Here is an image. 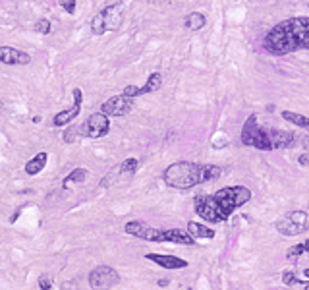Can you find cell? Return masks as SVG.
Returning a JSON list of instances; mask_svg holds the SVG:
<instances>
[{
	"mask_svg": "<svg viewBox=\"0 0 309 290\" xmlns=\"http://www.w3.org/2000/svg\"><path fill=\"white\" fill-rule=\"evenodd\" d=\"M263 47L267 53L276 56L309 49V18L300 16L280 21L265 35Z\"/></svg>",
	"mask_w": 309,
	"mask_h": 290,
	"instance_id": "obj_1",
	"label": "cell"
},
{
	"mask_svg": "<svg viewBox=\"0 0 309 290\" xmlns=\"http://www.w3.org/2000/svg\"><path fill=\"white\" fill-rule=\"evenodd\" d=\"M222 170L217 164H197L189 161H178L172 163L163 172V180L166 186L176 190H189L197 184L213 182L220 178Z\"/></svg>",
	"mask_w": 309,
	"mask_h": 290,
	"instance_id": "obj_2",
	"label": "cell"
},
{
	"mask_svg": "<svg viewBox=\"0 0 309 290\" xmlns=\"http://www.w3.org/2000/svg\"><path fill=\"white\" fill-rule=\"evenodd\" d=\"M124 232L135 238H141L147 242H168V244H180V246H193L195 240L187 234V230L180 228H155L141 220H129L124 224Z\"/></svg>",
	"mask_w": 309,
	"mask_h": 290,
	"instance_id": "obj_3",
	"label": "cell"
},
{
	"mask_svg": "<svg viewBox=\"0 0 309 290\" xmlns=\"http://www.w3.org/2000/svg\"><path fill=\"white\" fill-rule=\"evenodd\" d=\"M213 198H215V201L218 203L220 211H222L226 217H230V213H232L234 209L246 205L247 201L251 200V190L246 188V186H226V188L217 190Z\"/></svg>",
	"mask_w": 309,
	"mask_h": 290,
	"instance_id": "obj_4",
	"label": "cell"
},
{
	"mask_svg": "<svg viewBox=\"0 0 309 290\" xmlns=\"http://www.w3.org/2000/svg\"><path fill=\"white\" fill-rule=\"evenodd\" d=\"M122 21V4L120 2H114L105 6L101 12H97L91 19V31L95 35H103L107 31L112 29H118Z\"/></svg>",
	"mask_w": 309,
	"mask_h": 290,
	"instance_id": "obj_5",
	"label": "cell"
},
{
	"mask_svg": "<svg viewBox=\"0 0 309 290\" xmlns=\"http://www.w3.org/2000/svg\"><path fill=\"white\" fill-rule=\"evenodd\" d=\"M240 142L247 147H255L259 151H271L273 149V145L269 142V136H267V130H263L257 124L255 114H249V118L246 120V124L242 128Z\"/></svg>",
	"mask_w": 309,
	"mask_h": 290,
	"instance_id": "obj_6",
	"label": "cell"
},
{
	"mask_svg": "<svg viewBox=\"0 0 309 290\" xmlns=\"http://www.w3.org/2000/svg\"><path fill=\"white\" fill-rule=\"evenodd\" d=\"M276 230L282 236H300L309 230L308 211H290L276 220Z\"/></svg>",
	"mask_w": 309,
	"mask_h": 290,
	"instance_id": "obj_7",
	"label": "cell"
},
{
	"mask_svg": "<svg viewBox=\"0 0 309 290\" xmlns=\"http://www.w3.org/2000/svg\"><path fill=\"white\" fill-rule=\"evenodd\" d=\"M193 207H195V213L199 215L203 220H207V222H211V224H215V222H222V220H226V215L220 211V207H218V203L215 201L213 196H207V194H199V196H195V200H193Z\"/></svg>",
	"mask_w": 309,
	"mask_h": 290,
	"instance_id": "obj_8",
	"label": "cell"
},
{
	"mask_svg": "<svg viewBox=\"0 0 309 290\" xmlns=\"http://www.w3.org/2000/svg\"><path fill=\"white\" fill-rule=\"evenodd\" d=\"M89 287L93 290H110L120 283V275L109 265H99L89 273Z\"/></svg>",
	"mask_w": 309,
	"mask_h": 290,
	"instance_id": "obj_9",
	"label": "cell"
},
{
	"mask_svg": "<svg viewBox=\"0 0 309 290\" xmlns=\"http://www.w3.org/2000/svg\"><path fill=\"white\" fill-rule=\"evenodd\" d=\"M79 132H81L85 138H91V140L105 138V136L110 132L109 116H105L103 112H93L91 116L87 118V122L79 128Z\"/></svg>",
	"mask_w": 309,
	"mask_h": 290,
	"instance_id": "obj_10",
	"label": "cell"
},
{
	"mask_svg": "<svg viewBox=\"0 0 309 290\" xmlns=\"http://www.w3.org/2000/svg\"><path fill=\"white\" fill-rule=\"evenodd\" d=\"M133 110V99H129L126 95H116V97H110L109 101L103 103L101 112L109 118L114 116H126Z\"/></svg>",
	"mask_w": 309,
	"mask_h": 290,
	"instance_id": "obj_11",
	"label": "cell"
},
{
	"mask_svg": "<svg viewBox=\"0 0 309 290\" xmlns=\"http://www.w3.org/2000/svg\"><path fill=\"white\" fill-rule=\"evenodd\" d=\"M72 97H73V105L70 109L62 110V112H58L55 118H53V124L56 128H62L66 126V124H70L72 120H75L77 116H79V112H81V105H83V91L81 89H75L72 91Z\"/></svg>",
	"mask_w": 309,
	"mask_h": 290,
	"instance_id": "obj_12",
	"label": "cell"
},
{
	"mask_svg": "<svg viewBox=\"0 0 309 290\" xmlns=\"http://www.w3.org/2000/svg\"><path fill=\"white\" fill-rule=\"evenodd\" d=\"M145 259L157 263L159 267L168 269V271H176V269H185L187 261L178 257V255H168V254H145Z\"/></svg>",
	"mask_w": 309,
	"mask_h": 290,
	"instance_id": "obj_13",
	"label": "cell"
},
{
	"mask_svg": "<svg viewBox=\"0 0 309 290\" xmlns=\"http://www.w3.org/2000/svg\"><path fill=\"white\" fill-rule=\"evenodd\" d=\"M0 62L2 64H10V66H18V64H29L31 55L18 51L14 47H0Z\"/></svg>",
	"mask_w": 309,
	"mask_h": 290,
	"instance_id": "obj_14",
	"label": "cell"
},
{
	"mask_svg": "<svg viewBox=\"0 0 309 290\" xmlns=\"http://www.w3.org/2000/svg\"><path fill=\"white\" fill-rule=\"evenodd\" d=\"M269 142L273 145V149H288L296 144V134L294 132H286V130H267Z\"/></svg>",
	"mask_w": 309,
	"mask_h": 290,
	"instance_id": "obj_15",
	"label": "cell"
},
{
	"mask_svg": "<svg viewBox=\"0 0 309 290\" xmlns=\"http://www.w3.org/2000/svg\"><path fill=\"white\" fill-rule=\"evenodd\" d=\"M187 234L191 236L193 240H213L215 238V230L213 228H209V226H205V224H201V222H195V220H189L187 222Z\"/></svg>",
	"mask_w": 309,
	"mask_h": 290,
	"instance_id": "obj_16",
	"label": "cell"
},
{
	"mask_svg": "<svg viewBox=\"0 0 309 290\" xmlns=\"http://www.w3.org/2000/svg\"><path fill=\"white\" fill-rule=\"evenodd\" d=\"M47 161H49V153H47V151L37 153L33 159H29V161L25 163V172H27L29 176H35V174H39V172L47 166Z\"/></svg>",
	"mask_w": 309,
	"mask_h": 290,
	"instance_id": "obj_17",
	"label": "cell"
},
{
	"mask_svg": "<svg viewBox=\"0 0 309 290\" xmlns=\"http://www.w3.org/2000/svg\"><path fill=\"white\" fill-rule=\"evenodd\" d=\"M161 85H163V75L159 72H153L149 75V79H147V83L143 87H139V93L141 95H145V93H153V91H159L161 89Z\"/></svg>",
	"mask_w": 309,
	"mask_h": 290,
	"instance_id": "obj_18",
	"label": "cell"
},
{
	"mask_svg": "<svg viewBox=\"0 0 309 290\" xmlns=\"http://www.w3.org/2000/svg\"><path fill=\"white\" fill-rule=\"evenodd\" d=\"M282 118L288 120V122H292V124H296V126L309 130V116L298 114V112H292V110H282Z\"/></svg>",
	"mask_w": 309,
	"mask_h": 290,
	"instance_id": "obj_19",
	"label": "cell"
},
{
	"mask_svg": "<svg viewBox=\"0 0 309 290\" xmlns=\"http://www.w3.org/2000/svg\"><path fill=\"white\" fill-rule=\"evenodd\" d=\"M205 21H207V18H205L201 12H191V14L185 18V27L191 29V31H199L201 27H205Z\"/></svg>",
	"mask_w": 309,
	"mask_h": 290,
	"instance_id": "obj_20",
	"label": "cell"
},
{
	"mask_svg": "<svg viewBox=\"0 0 309 290\" xmlns=\"http://www.w3.org/2000/svg\"><path fill=\"white\" fill-rule=\"evenodd\" d=\"M87 178V170L85 168H73L72 172L64 178V188L68 186V184H77V182H83Z\"/></svg>",
	"mask_w": 309,
	"mask_h": 290,
	"instance_id": "obj_21",
	"label": "cell"
},
{
	"mask_svg": "<svg viewBox=\"0 0 309 290\" xmlns=\"http://www.w3.org/2000/svg\"><path fill=\"white\" fill-rule=\"evenodd\" d=\"M137 164H139V161L137 159H133V157H129V159H126L124 163L120 164V174L122 176H126V174H133L135 170H137Z\"/></svg>",
	"mask_w": 309,
	"mask_h": 290,
	"instance_id": "obj_22",
	"label": "cell"
},
{
	"mask_svg": "<svg viewBox=\"0 0 309 290\" xmlns=\"http://www.w3.org/2000/svg\"><path fill=\"white\" fill-rule=\"evenodd\" d=\"M306 254V250H304V244H296V246H292L288 248V252H286V259L292 261V263H296L302 255Z\"/></svg>",
	"mask_w": 309,
	"mask_h": 290,
	"instance_id": "obj_23",
	"label": "cell"
},
{
	"mask_svg": "<svg viewBox=\"0 0 309 290\" xmlns=\"http://www.w3.org/2000/svg\"><path fill=\"white\" fill-rule=\"evenodd\" d=\"M51 19L47 18H41L39 21H35V31L37 33H41V35H49L51 33Z\"/></svg>",
	"mask_w": 309,
	"mask_h": 290,
	"instance_id": "obj_24",
	"label": "cell"
},
{
	"mask_svg": "<svg viewBox=\"0 0 309 290\" xmlns=\"http://www.w3.org/2000/svg\"><path fill=\"white\" fill-rule=\"evenodd\" d=\"M53 285H55V281H53L51 275H41V277H39V289L41 290H51Z\"/></svg>",
	"mask_w": 309,
	"mask_h": 290,
	"instance_id": "obj_25",
	"label": "cell"
},
{
	"mask_svg": "<svg viewBox=\"0 0 309 290\" xmlns=\"http://www.w3.org/2000/svg\"><path fill=\"white\" fill-rule=\"evenodd\" d=\"M282 283H284L286 287H294V285L298 283V277H296V273H294V271H284V273H282Z\"/></svg>",
	"mask_w": 309,
	"mask_h": 290,
	"instance_id": "obj_26",
	"label": "cell"
},
{
	"mask_svg": "<svg viewBox=\"0 0 309 290\" xmlns=\"http://www.w3.org/2000/svg\"><path fill=\"white\" fill-rule=\"evenodd\" d=\"M122 95H126L129 99H135V97H139L141 93H139V87H137V85H126Z\"/></svg>",
	"mask_w": 309,
	"mask_h": 290,
	"instance_id": "obj_27",
	"label": "cell"
},
{
	"mask_svg": "<svg viewBox=\"0 0 309 290\" xmlns=\"http://www.w3.org/2000/svg\"><path fill=\"white\" fill-rule=\"evenodd\" d=\"M58 4H60L68 14H73V12H75V0H58Z\"/></svg>",
	"mask_w": 309,
	"mask_h": 290,
	"instance_id": "obj_28",
	"label": "cell"
},
{
	"mask_svg": "<svg viewBox=\"0 0 309 290\" xmlns=\"http://www.w3.org/2000/svg\"><path fill=\"white\" fill-rule=\"evenodd\" d=\"M298 163L302 164V166H309V153H302L298 157Z\"/></svg>",
	"mask_w": 309,
	"mask_h": 290,
	"instance_id": "obj_29",
	"label": "cell"
},
{
	"mask_svg": "<svg viewBox=\"0 0 309 290\" xmlns=\"http://www.w3.org/2000/svg\"><path fill=\"white\" fill-rule=\"evenodd\" d=\"M296 285H300L304 290H309V281L308 279H300V277H298V283H296Z\"/></svg>",
	"mask_w": 309,
	"mask_h": 290,
	"instance_id": "obj_30",
	"label": "cell"
},
{
	"mask_svg": "<svg viewBox=\"0 0 309 290\" xmlns=\"http://www.w3.org/2000/svg\"><path fill=\"white\" fill-rule=\"evenodd\" d=\"M19 213H21V209H18V211H16V213H14V215H12V217H10V222H12V224H14V222H16V220H18Z\"/></svg>",
	"mask_w": 309,
	"mask_h": 290,
	"instance_id": "obj_31",
	"label": "cell"
},
{
	"mask_svg": "<svg viewBox=\"0 0 309 290\" xmlns=\"http://www.w3.org/2000/svg\"><path fill=\"white\" fill-rule=\"evenodd\" d=\"M168 283H170L168 279H161V281H159L157 285H159V287H168Z\"/></svg>",
	"mask_w": 309,
	"mask_h": 290,
	"instance_id": "obj_32",
	"label": "cell"
},
{
	"mask_svg": "<svg viewBox=\"0 0 309 290\" xmlns=\"http://www.w3.org/2000/svg\"><path fill=\"white\" fill-rule=\"evenodd\" d=\"M304 250H306V254H309V238L304 240Z\"/></svg>",
	"mask_w": 309,
	"mask_h": 290,
	"instance_id": "obj_33",
	"label": "cell"
},
{
	"mask_svg": "<svg viewBox=\"0 0 309 290\" xmlns=\"http://www.w3.org/2000/svg\"><path fill=\"white\" fill-rule=\"evenodd\" d=\"M304 277H306V279H309V269H304Z\"/></svg>",
	"mask_w": 309,
	"mask_h": 290,
	"instance_id": "obj_34",
	"label": "cell"
},
{
	"mask_svg": "<svg viewBox=\"0 0 309 290\" xmlns=\"http://www.w3.org/2000/svg\"><path fill=\"white\" fill-rule=\"evenodd\" d=\"M306 145H308V149H309V140H308V142H306Z\"/></svg>",
	"mask_w": 309,
	"mask_h": 290,
	"instance_id": "obj_35",
	"label": "cell"
},
{
	"mask_svg": "<svg viewBox=\"0 0 309 290\" xmlns=\"http://www.w3.org/2000/svg\"><path fill=\"white\" fill-rule=\"evenodd\" d=\"M2 105H4V103H2V101H0V109H2Z\"/></svg>",
	"mask_w": 309,
	"mask_h": 290,
	"instance_id": "obj_36",
	"label": "cell"
}]
</instances>
